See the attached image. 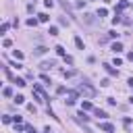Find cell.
Returning a JSON list of instances; mask_svg holds the SVG:
<instances>
[{
	"label": "cell",
	"instance_id": "ac0fdd59",
	"mask_svg": "<svg viewBox=\"0 0 133 133\" xmlns=\"http://www.w3.org/2000/svg\"><path fill=\"white\" fill-rule=\"evenodd\" d=\"M75 46H77L79 50H83V40H81V38H75Z\"/></svg>",
	"mask_w": 133,
	"mask_h": 133
},
{
	"label": "cell",
	"instance_id": "1f68e13d",
	"mask_svg": "<svg viewBox=\"0 0 133 133\" xmlns=\"http://www.w3.org/2000/svg\"><path fill=\"white\" fill-rule=\"evenodd\" d=\"M27 133H38V131L33 129V127H29V125H27Z\"/></svg>",
	"mask_w": 133,
	"mask_h": 133
},
{
	"label": "cell",
	"instance_id": "d590c367",
	"mask_svg": "<svg viewBox=\"0 0 133 133\" xmlns=\"http://www.w3.org/2000/svg\"><path fill=\"white\" fill-rule=\"evenodd\" d=\"M129 102H131V104H133V96H131V98H129Z\"/></svg>",
	"mask_w": 133,
	"mask_h": 133
},
{
	"label": "cell",
	"instance_id": "7c38bea8",
	"mask_svg": "<svg viewBox=\"0 0 133 133\" xmlns=\"http://www.w3.org/2000/svg\"><path fill=\"white\" fill-rule=\"evenodd\" d=\"M127 6H129V2H127V0H121V2L116 4V10H125Z\"/></svg>",
	"mask_w": 133,
	"mask_h": 133
},
{
	"label": "cell",
	"instance_id": "4fadbf2b",
	"mask_svg": "<svg viewBox=\"0 0 133 133\" xmlns=\"http://www.w3.org/2000/svg\"><path fill=\"white\" fill-rule=\"evenodd\" d=\"M81 106H83V110H92V108H94L90 100H83V104H81Z\"/></svg>",
	"mask_w": 133,
	"mask_h": 133
},
{
	"label": "cell",
	"instance_id": "d6986e66",
	"mask_svg": "<svg viewBox=\"0 0 133 133\" xmlns=\"http://www.w3.org/2000/svg\"><path fill=\"white\" fill-rule=\"evenodd\" d=\"M13 56H15L17 60H23V52H19V50H15V52H13Z\"/></svg>",
	"mask_w": 133,
	"mask_h": 133
},
{
	"label": "cell",
	"instance_id": "ba28073f",
	"mask_svg": "<svg viewBox=\"0 0 133 133\" xmlns=\"http://www.w3.org/2000/svg\"><path fill=\"white\" fill-rule=\"evenodd\" d=\"M94 114L98 116V119H102V121H104V119H108V114H106L104 110H100V108H94Z\"/></svg>",
	"mask_w": 133,
	"mask_h": 133
},
{
	"label": "cell",
	"instance_id": "44dd1931",
	"mask_svg": "<svg viewBox=\"0 0 133 133\" xmlns=\"http://www.w3.org/2000/svg\"><path fill=\"white\" fill-rule=\"evenodd\" d=\"M54 50H56V54H58V56H64V48H62V46H56Z\"/></svg>",
	"mask_w": 133,
	"mask_h": 133
},
{
	"label": "cell",
	"instance_id": "d6a6232c",
	"mask_svg": "<svg viewBox=\"0 0 133 133\" xmlns=\"http://www.w3.org/2000/svg\"><path fill=\"white\" fill-rule=\"evenodd\" d=\"M44 133H54V131L50 129V127H46V129H44Z\"/></svg>",
	"mask_w": 133,
	"mask_h": 133
},
{
	"label": "cell",
	"instance_id": "4dcf8cb0",
	"mask_svg": "<svg viewBox=\"0 0 133 133\" xmlns=\"http://www.w3.org/2000/svg\"><path fill=\"white\" fill-rule=\"evenodd\" d=\"M42 81H44V83H48V85H50V77H48V75H42Z\"/></svg>",
	"mask_w": 133,
	"mask_h": 133
},
{
	"label": "cell",
	"instance_id": "e0dca14e",
	"mask_svg": "<svg viewBox=\"0 0 133 133\" xmlns=\"http://www.w3.org/2000/svg\"><path fill=\"white\" fill-rule=\"evenodd\" d=\"M15 102H17V104H23V102H25V98H23L21 94H17V96H15Z\"/></svg>",
	"mask_w": 133,
	"mask_h": 133
},
{
	"label": "cell",
	"instance_id": "d4e9b609",
	"mask_svg": "<svg viewBox=\"0 0 133 133\" xmlns=\"http://www.w3.org/2000/svg\"><path fill=\"white\" fill-rule=\"evenodd\" d=\"M83 19H85V23H94V15H85Z\"/></svg>",
	"mask_w": 133,
	"mask_h": 133
},
{
	"label": "cell",
	"instance_id": "83f0119b",
	"mask_svg": "<svg viewBox=\"0 0 133 133\" xmlns=\"http://www.w3.org/2000/svg\"><path fill=\"white\" fill-rule=\"evenodd\" d=\"M2 46H4V48H10V46H13V42H10V40H8V38H6V40H4V42H2Z\"/></svg>",
	"mask_w": 133,
	"mask_h": 133
},
{
	"label": "cell",
	"instance_id": "603a6c76",
	"mask_svg": "<svg viewBox=\"0 0 133 133\" xmlns=\"http://www.w3.org/2000/svg\"><path fill=\"white\" fill-rule=\"evenodd\" d=\"M10 121H13V116H8V114H4V116H2V123H4V125H8Z\"/></svg>",
	"mask_w": 133,
	"mask_h": 133
},
{
	"label": "cell",
	"instance_id": "2e32d148",
	"mask_svg": "<svg viewBox=\"0 0 133 133\" xmlns=\"http://www.w3.org/2000/svg\"><path fill=\"white\" fill-rule=\"evenodd\" d=\"M38 21H40V19H33V17H31V19H27V25H29V27H36Z\"/></svg>",
	"mask_w": 133,
	"mask_h": 133
},
{
	"label": "cell",
	"instance_id": "30bf717a",
	"mask_svg": "<svg viewBox=\"0 0 133 133\" xmlns=\"http://www.w3.org/2000/svg\"><path fill=\"white\" fill-rule=\"evenodd\" d=\"M77 121H79V123H87V121H90V116H85V112L81 110V112L77 114Z\"/></svg>",
	"mask_w": 133,
	"mask_h": 133
},
{
	"label": "cell",
	"instance_id": "5b68a950",
	"mask_svg": "<svg viewBox=\"0 0 133 133\" xmlns=\"http://www.w3.org/2000/svg\"><path fill=\"white\" fill-rule=\"evenodd\" d=\"M104 69H106V73H108V75L119 77V71H116V69H112V64H104Z\"/></svg>",
	"mask_w": 133,
	"mask_h": 133
},
{
	"label": "cell",
	"instance_id": "ffe728a7",
	"mask_svg": "<svg viewBox=\"0 0 133 133\" xmlns=\"http://www.w3.org/2000/svg\"><path fill=\"white\" fill-rule=\"evenodd\" d=\"M60 4H62V8L69 10V15H73V13H71V6H69V2H66V0H60Z\"/></svg>",
	"mask_w": 133,
	"mask_h": 133
},
{
	"label": "cell",
	"instance_id": "e575fe53",
	"mask_svg": "<svg viewBox=\"0 0 133 133\" xmlns=\"http://www.w3.org/2000/svg\"><path fill=\"white\" fill-rule=\"evenodd\" d=\"M129 85H131V87H133V77H131V79H129Z\"/></svg>",
	"mask_w": 133,
	"mask_h": 133
},
{
	"label": "cell",
	"instance_id": "4316f807",
	"mask_svg": "<svg viewBox=\"0 0 133 133\" xmlns=\"http://www.w3.org/2000/svg\"><path fill=\"white\" fill-rule=\"evenodd\" d=\"M15 129H17V133H21V131H25L27 127H25V125H15Z\"/></svg>",
	"mask_w": 133,
	"mask_h": 133
},
{
	"label": "cell",
	"instance_id": "f1b7e54d",
	"mask_svg": "<svg viewBox=\"0 0 133 133\" xmlns=\"http://www.w3.org/2000/svg\"><path fill=\"white\" fill-rule=\"evenodd\" d=\"M0 31H2V33H6V31H8V23H2V27H0Z\"/></svg>",
	"mask_w": 133,
	"mask_h": 133
},
{
	"label": "cell",
	"instance_id": "7402d4cb",
	"mask_svg": "<svg viewBox=\"0 0 133 133\" xmlns=\"http://www.w3.org/2000/svg\"><path fill=\"white\" fill-rule=\"evenodd\" d=\"M2 94H4L6 98H10V96H13V90H10V87H4V90H2Z\"/></svg>",
	"mask_w": 133,
	"mask_h": 133
},
{
	"label": "cell",
	"instance_id": "f546056e",
	"mask_svg": "<svg viewBox=\"0 0 133 133\" xmlns=\"http://www.w3.org/2000/svg\"><path fill=\"white\" fill-rule=\"evenodd\" d=\"M44 4H46L48 8H52V6H54V0H46V2H44Z\"/></svg>",
	"mask_w": 133,
	"mask_h": 133
},
{
	"label": "cell",
	"instance_id": "484cf974",
	"mask_svg": "<svg viewBox=\"0 0 133 133\" xmlns=\"http://www.w3.org/2000/svg\"><path fill=\"white\" fill-rule=\"evenodd\" d=\"M106 15H108L106 8H100V10H98V17H106Z\"/></svg>",
	"mask_w": 133,
	"mask_h": 133
},
{
	"label": "cell",
	"instance_id": "836d02e7",
	"mask_svg": "<svg viewBox=\"0 0 133 133\" xmlns=\"http://www.w3.org/2000/svg\"><path fill=\"white\" fill-rule=\"evenodd\" d=\"M127 58H129V60L133 62V52H129V54H127Z\"/></svg>",
	"mask_w": 133,
	"mask_h": 133
},
{
	"label": "cell",
	"instance_id": "6da1fadb",
	"mask_svg": "<svg viewBox=\"0 0 133 133\" xmlns=\"http://www.w3.org/2000/svg\"><path fill=\"white\" fill-rule=\"evenodd\" d=\"M77 92H79V94H83L85 98H94V96H96V87H92L87 81H83L81 85H79V90H77Z\"/></svg>",
	"mask_w": 133,
	"mask_h": 133
},
{
	"label": "cell",
	"instance_id": "5bb4252c",
	"mask_svg": "<svg viewBox=\"0 0 133 133\" xmlns=\"http://www.w3.org/2000/svg\"><path fill=\"white\" fill-rule=\"evenodd\" d=\"M38 19H40L42 23H46V21H50V17H48L46 13H40V15H38Z\"/></svg>",
	"mask_w": 133,
	"mask_h": 133
},
{
	"label": "cell",
	"instance_id": "52a82bcc",
	"mask_svg": "<svg viewBox=\"0 0 133 133\" xmlns=\"http://www.w3.org/2000/svg\"><path fill=\"white\" fill-rule=\"evenodd\" d=\"M110 50H112V52L116 54V52H121V50H123V44L121 42H112V46H110Z\"/></svg>",
	"mask_w": 133,
	"mask_h": 133
},
{
	"label": "cell",
	"instance_id": "8992f818",
	"mask_svg": "<svg viewBox=\"0 0 133 133\" xmlns=\"http://www.w3.org/2000/svg\"><path fill=\"white\" fill-rule=\"evenodd\" d=\"M100 129L106 131V133H112V131H114V127H112L110 123H100Z\"/></svg>",
	"mask_w": 133,
	"mask_h": 133
},
{
	"label": "cell",
	"instance_id": "277c9868",
	"mask_svg": "<svg viewBox=\"0 0 133 133\" xmlns=\"http://www.w3.org/2000/svg\"><path fill=\"white\" fill-rule=\"evenodd\" d=\"M54 64H56L54 60H50V62H48V60H44V62L40 64V69H42V71H48V69H52V66H54Z\"/></svg>",
	"mask_w": 133,
	"mask_h": 133
},
{
	"label": "cell",
	"instance_id": "cb8c5ba5",
	"mask_svg": "<svg viewBox=\"0 0 133 133\" xmlns=\"http://www.w3.org/2000/svg\"><path fill=\"white\" fill-rule=\"evenodd\" d=\"M73 75H75V71H62V77H66V79L73 77Z\"/></svg>",
	"mask_w": 133,
	"mask_h": 133
},
{
	"label": "cell",
	"instance_id": "8fae6325",
	"mask_svg": "<svg viewBox=\"0 0 133 133\" xmlns=\"http://www.w3.org/2000/svg\"><path fill=\"white\" fill-rule=\"evenodd\" d=\"M13 83H17V85H19V87L27 85V83H25V79H21V77H13Z\"/></svg>",
	"mask_w": 133,
	"mask_h": 133
},
{
	"label": "cell",
	"instance_id": "9a60e30c",
	"mask_svg": "<svg viewBox=\"0 0 133 133\" xmlns=\"http://www.w3.org/2000/svg\"><path fill=\"white\" fill-rule=\"evenodd\" d=\"M48 33H50V36H58V27H56V25H52V27L48 29Z\"/></svg>",
	"mask_w": 133,
	"mask_h": 133
},
{
	"label": "cell",
	"instance_id": "7a4b0ae2",
	"mask_svg": "<svg viewBox=\"0 0 133 133\" xmlns=\"http://www.w3.org/2000/svg\"><path fill=\"white\" fill-rule=\"evenodd\" d=\"M33 94H36V98L40 100V102H46V100H48V96H46V92L42 90L40 83H33Z\"/></svg>",
	"mask_w": 133,
	"mask_h": 133
},
{
	"label": "cell",
	"instance_id": "3957f363",
	"mask_svg": "<svg viewBox=\"0 0 133 133\" xmlns=\"http://www.w3.org/2000/svg\"><path fill=\"white\" fill-rule=\"evenodd\" d=\"M77 96H79V92H69V94H66V104L73 106L77 102Z\"/></svg>",
	"mask_w": 133,
	"mask_h": 133
},
{
	"label": "cell",
	"instance_id": "9c48e42d",
	"mask_svg": "<svg viewBox=\"0 0 133 133\" xmlns=\"http://www.w3.org/2000/svg\"><path fill=\"white\" fill-rule=\"evenodd\" d=\"M48 52V48H44V46H38L36 50H33V54H36V56H42V54H46Z\"/></svg>",
	"mask_w": 133,
	"mask_h": 133
}]
</instances>
